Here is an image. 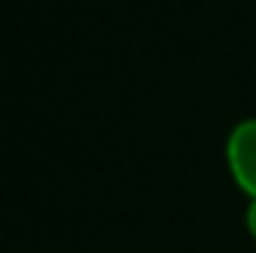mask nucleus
Returning <instances> with one entry per match:
<instances>
[{"label":"nucleus","mask_w":256,"mask_h":253,"mask_svg":"<svg viewBox=\"0 0 256 253\" xmlns=\"http://www.w3.org/2000/svg\"><path fill=\"white\" fill-rule=\"evenodd\" d=\"M226 167L232 182L256 200V116L232 126L226 137Z\"/></svg>","instance_id":"1"},{"label":"nucleus","mask_w":256,"mask_h":253,"mask_svg":"<svg viewBox=\"0 0 256 253\" xmlns=\"http://www.w3.org/2000/svg\"><path fill=\"white\" fill-rule=\"evenodd\" d=\"M244 224H248V232H250V238L256 242V200L248 202V212H244Z\"/></svg>","instance_id":"2"}]
</instances>
